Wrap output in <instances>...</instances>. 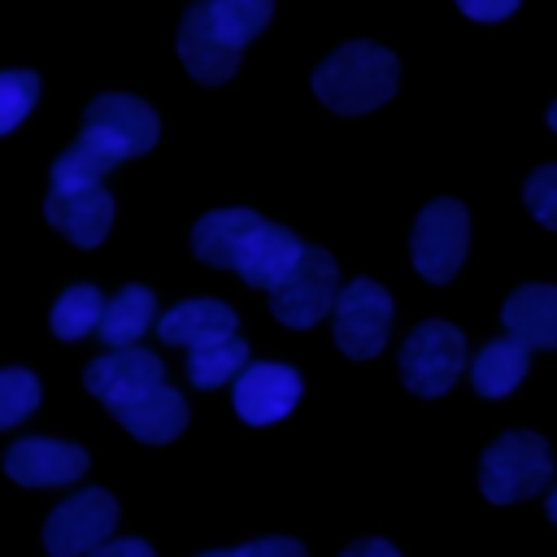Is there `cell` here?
<instances>
[{"mask_svg": "<svg viewBox=\"0 0 557 557\" xmlns=\"http://www.w3.org/2000/svg\"><path fill=\"white\" fill-rule=\"evenodd\" d=\"M152 313H157V296L139 283H126L113 300H104L96 331L109 348H135V339L152 326Z\"/></svg>", "mask_w": 557, "mask_h": 557, "instance_id": "cell-18", "label": "cell"}, {"mask_svg": "<svg viewBox=\"0 0 557 557\" xmlns=\"http://www.w3.org/2000/svg\"><path fill=\"white\" fill-rule=\"evenodd\" d=\"M44 218L78 248H96L104 244L109 226H113V196L100 187H83V191H48L44 200Z\"/></svg>", "mask_w": 557, "mask_h": 557, "instance_id": "cell-14", "label": "cell"}, {"mask_svg": "<svg viewBox=\"0 0 557 557\" xmlns=\"http://www.w3.org/2000/svg\"><path fill=\"white\" fill-rule=\"evenodd\" d=\"M522 200L531 209V218L548 231H557V161L553 165H540L527 174V187H522Z\"/></svg>", "mask_w": 557, "mask_h": 557, "instance_id": "cell-25", "label": "cell"}, {"mask_svg": "<svg viewBox=\"0 0 557 557\" xmlns=\"http://www.w3.org/2000/svg\"><path fill=\"white\" fill-rule=\"evenodd\" d=\"M157 335L165 344H187L191 348V344H205V339H218V335H239V318L222 300H183L170 313H161Z\"/></svg>", "mask_w": 557, "mask_h": 557, "instance_id": "cell-17", "label": "cell"}, {"mask_svg": "<svg viewBox=\"0 0 557 557\" xmlns=\"http://www.w3.org/2000/svg\"><path fill=\"white\" fill-rule=\"evenodd\" d=\"M100 309H104V296H100L91 283H74V287H65V292L57 296L52 313H48L52 335H57V339H78V335L96 331Z\"/></svg>", "mask_w": 557, "mask_h": 557, "instance_id": "cell-21", "label": "cell"}, {"mask_svg": "<svg viewBox=\"0 0 557 557\" xmlns=\"http://www.w3.org/2000/svg\"><path fill=\"white\" fill-rule=\"evenodd\" d=\"M248 366V344L239 335H218L187 348V374L196 387H222Z\"/></svg>", "mask_w": 557, "mask_h": 557, "instance_id": "cell-20", "label": "cell"}, {"mask_svg": "<svg viewBox=\"0 0 557 557\" xmlns=\"http://www.w3.org/2000/svg\"><path fill=\"white\" fill-rule=\"evenodd\" d=\"M205 557H239V548H231V553H205Z\"/></svg>", "mask_w": 557, "mask_h": 557, "instance_id": "cell-32", "label": "cell"}, {"mask_svg": "<svg viewBox=\"0 0 557 557\" xmlns=\"http://www.w3.org/2000/svg\"><path fill=\"white\" fill-rule=\"evenodd\" d=\"M35 405H39V379L30 370H17V366L0 370V431L30 418Z\"/></svg>", "mask_w": 557, "mask_h": 557, "instance_id": "cell-24", "label": "cell"}, {"mask_svg": "<svg viewBox=\"0 0 557 557\" xmlns=\"http://www.w3.org/2000/svg\"><path fill=\"white\" fill-rule=\"evenodd\" d=\"M466 244H470V218H466V209L457 200L440 196L413 222V239H409L413 270L422 278H431V283H448L457 274V265L466 261Z\"/></svg>", "mask_w": 557, "mask_h": 557, "instance_id": "cell-7", "label": "cell"}, {"mask_svg": "<svg viewBox=\"0 0 557 557\" xmlns=\"http://www.w3.org/2000/svg\"><path fill=\"white\" fill-rule=\"evenodd\" d=\"M500 322L509 339L522 348H557V287L553 283H522L505 296Z\"/></svg>", "mask_w": 557, "mask_h": 557, "instance_id": "cell-15", "label": "cell"}, {"mask_svg": "<svg viewBox=\"0 0 557 557\" xmlns=\"http://www.w3.org/2000/svg\"><path fill=\"white\" fill-rule=\"evenodd\" d=\"M300 400V374L283 361H252L235 374V413L248 426H270Z\"/></svg>", "mask_w": 557, "mask_h": 557, "instance_id": "cell-11", "label": "cell"}, {"mask_svg": "<svg viewBox=\"0 0 557 557\" xmlns=\"http://www.w3.org/2000/svg\"><path fill=\"white\" fill-rule=\"evenodd\" d=\"M331 313H335V344H339L344 357L366 361L387 344L392 296L374 278H352L348 287H339Z\"/></svg>", "mask_w": 557, "mask_h": 557, "instance_id": "cell-9", "label": "cell"}, {"mask_svg": "<svg viewBox=\"0 0 557 557\" xmlns=\"http://www.w3.org/2000/svg\"><path fill=\"white\" fill-rule=\"evenodd\" d=\"M239 557H309V553H305L296 540H287V535H265V540L244 544Z\"/></svg>", "mask_w": 557, "mask_h": 557, "instance_id": "cell-26", "label": "cell"}, {"mask_svg": "<svg viewBox=\"0 0 557 557\" xmlns=\"http://www.w3.org/2000/svg\"><path fill=\"white\" fill-rule=\"evenodd\" d=\"M39 100V74L35 70H0V135H9Z\"/></svg>", "mask_w": 557, "mask_h": 557, "instance_id": "cell-23", "label": "cell"}, {"mask_svg": "<svg viewBox=\"0 0 557 557\" xmlns=\"http://www.w3.org/2000/svg\"><path fill=\"white\" fill-rule=\"evenodd\" d=\"M191 252L205 265L235 270L244 283L274 292L300 261L305 244L296 239V231L265 222L261 213H252L244 205H231V209H209L191 226Z\"/></svg>", "mask_w": 557, "mask_h": 557, "instance_id": "cell-2", "label": "cell"}, {"mask_svg": "<svg viewBox=\"0 0 557 557\" xmlns=\"http://www.w3.org/2000/svg\"><path fill=\"white\" fill-rule=\"evenodd\" d=\"M161 135V122L152 104L126 91H104L87 104L78 139L52 161V187L48 191H83L100 187V178L131 157H144Z\"/></svg>", "mask_w": 557, "mask_h": 557, "instance_id": "cell-1", "label": "cell"}, {"mask_svg": "<svg viewBox=\"0 0 557 557\" xmlns=\"http://www.w3.org/2000/svg\"><path fill=\"white\" fill-rule=\"evenodd\" d=\"M113 418H117L135 440H144V444H170V440L183 435V426H187V405H183V396H178L174 387L157 383V387H148V392H139V396L113 405Z\"/></svg>", "mask_w": 557, "mask_h": 557, "instance_id": "cell-16", "label": "cell"}, {"mask_svg": "<svg viewBox=\"0 0 557 557\" xmlns=\"http://www.w3.org/2000/svg\"><path fill=\"white\" fill-rule=\"evenodd\" d=\"M209 13H213V26L222 30V39L244 48L274 17V0H209Z\"/></svg>", "mask_w": 557, "mask_h": 557, "instance_id": "cell-22", "label": "cell"}, {"mask_svg": "<svg viewBox=\"0 0 557 557\" xmlns=\"http://www.w3.org/2000/svg\"><path fill=\"white\" fill-rule=\"evenodd\" d=\"M239 52H244V48L226 44L222 30L213 26L209 0H200V4H191V9L183 13V22H178V61H183V70H187L196 83H205V87L226 83V78L239 70Z\"/></svg>", "mask_w": 557, "mask_h": 557, "instance_id": "cell-10", "label": "cell"}, {"mask_svg": "<svg viewBox=\"0 0 557 557\" xmlns=\"http://www.w3.org/2000/svg\"><path fill=\"white\" fill-rule=\"evenodd\" d=\"M548 518H553V522H557V487H553V492H548Z\"/></svg>", "mask_w": 557, "mask_h": 557, "instance_id": "cell-30", "label": "cell"}, {"mask_svg": "<svg viewBox=\"0 0 557 557\" xmlns=\"http://www.w3.org/2000/svg\"><path fill=\"white\" fill-rule=\"evenodd\" d=\"M335 296H339L335 257L326 248L305 244V252L292 265V274L270 292V313L292 331H309L313 322H322L335 309Z\"/></svg>", "mask_w": 557, "mask_h": 557, "instance_id": "cell-5", "label": "cell"}, {"mask_svg": "<svg viewBox=\"0 0 557 557\" xmlns=\"http://www.w3.org/2000/svg\"><path fill=\"white\" fill-rule=\"evenodd\" d=\"M83 470H87V453L65 440L30 435L4 453V474L17 479L22 487H61V483L83 479Z\"/></svg>", "mask_w": 557, "mask_h": 557, "instance_id": "cell-13", "label": "cell"}, {"mask_svg": "<svg viewBox=\"0 0 557 557\" xmlns=\"http://www.w3.org/2000/svg\"><path fill=\"white\" fill-rule=\"evenodd\" d=\"M339 557H400L387 540H379V535H370V540H357V544H348Z\"/></svg>", "mask_w": 557, "mask_h": 557, "instance_id": "cell-29", "label": "cell"}, {"mask_svg": "<svg viewBox=\"0 0 557 557\" xmlns=\"http://www.w3.org/2000/svg\"><path fill=\"white\" fill-rule=\"evenodd\" d=\"M518 4H522V0H457V9H461L466 17H474V22H500V17H509Z\"/></svg>", "mask_w": 557, "mask_h": 557, "instance_id": "cell-27", "label": "cell"}, {"mask_svg": "<svg viewBox=\"0 0 557 557\" xmlns=\"http://www.w3.org/2000/svg\"><path fill=\"white\" fill-rule=\"evenodd\" d=\"M553 479V453L535 431H505L479 466V487L492 505H513L548 487Z\"/></svg>", "mask_w": 557, "mask_h": 557, "instance_id": "cell-4", "label": "cell"}, {"mask_svg": "<svg viewBox=\"0 0 557 557\" xmlns=\"http://www.w3.org/2000/svg\"><path fill=\"white\" fill-rule=\"evenodd\" d=\"M527 361H531V348H522L518 339H492V344H483V352L474 357V366H470V379H474V392L479 396H509L518 383H522V374H527Z\"/></svg>", "mask_w": 557, "mask_h": 557, "instance_id": "cell-19", "label": "cell"}, {"mask_svg": "<svg viewBox=\"0 0 557 557\" xmlns=\"http://www.w3.org/2000/svg\"><path fill=\"white\" fill-rule=\"evenodd\" d=\"M87 557H157L144 540H104L100 548H91Z\"/></svg>", "mask_w": 557, "mask_h": 557, "instance_id": "cell-28", "label": "cell"}, {"mask_svg": "<svg viewBox=\"0 0 557 557\" xmlns=\"http://www.w3.org/2000/svg\"><path fill=\"white\" fill-rule=\"evenodd\" d=\"M113 522L117 500L100 487H83L44 518V548L48 557H87L113 535Z\"/></svg>", "mask_w": 557, "mask_h": 557, "instance_id": "cell-8", "label": "cell"}, {"mask_svg": "<svg viewBox=\"0 0 557 557\" xmlns=\"http://www.w3.org/2000/svg\"><path fill=\"white\" fill-rule=\"evenodd\" d=\"M396 83H400V61L370 39L339 44L313 70V91L335 113H370L392 100Z\"/></svg>", "mask_w": 557, "mask_h": 557, "instance_id": "cell-3", "label": "cell"}, {"mask_svg": "<svg viewBox=\"0 0 557 557\" xmlns=\"http://www.w3.org/2000/svg\"><path fill=\"white\" fill-rule=\"evenodd\" d=\"M466 370V339L453 322H422L400 348V379L413 396H444Z\"/></svg>", "mask_w": 557, "mask_h": 557, "instance_id": "cell-6", "label": "cell"}, {"mask_svg": "<svg viewBox=\"0 0 557 557\" xmlns=\"http://www.w3.org/2000/svg\"><path fill=\"white\" fill-rule=\"evenodd\" d=\"M83 383H87V392L96 400H104L113 409V405H122V400H131V396L165 383V366L148 348H113V352L96 357L83 370Z\"/></svg>", "mask_w": 557, "mask_h": 557, "instance_id": "cell-12", "label": "cell"}, {"mask_svg": "<svg viewBox=\"0 0 557 557\" xmlns=\"http://www.w3.org/2000/svg\"><path fill=\"white\" fill-rule=\"evenodd\" d=\"M548 126H553V131H557V100H553V104H548Z\"/></svg>", "mask_w": 557, "mask_h": 557, "instance_id": "cell-31", "label": "cell"}]
</instances>
